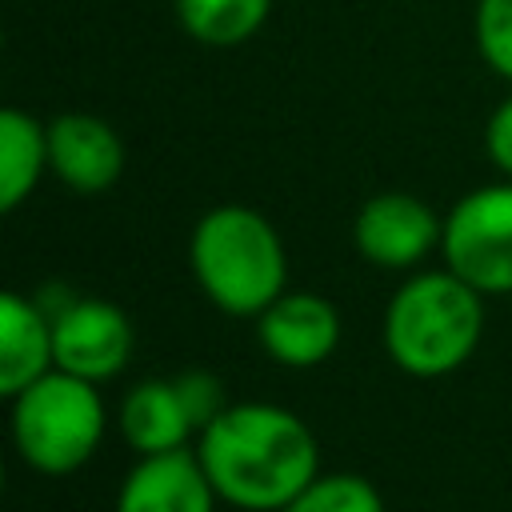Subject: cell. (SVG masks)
Returning <instances> with one entry per match:
<instances>
[{
  "label": "cell",
  "mask_w": 512,
  "mask_h": 512,
  "mask_svg": "<svg viewBox=\"0 0 512 512\" xmlns=\"http://www.w3.org/2000/svg\"><path fill=\"white\" fill-rule=\"evenodd\" d=\"M280 512H388L380 488L356 472H320Z\"/></svg>",
  "instance_id": "cell-15"
},
{
  "label": "cell",
  "mask_w": 512,
  "mask_h": 512,
  "mask_svg": "<svg viewBox=\"0 0 512 512\" xmlns=\"http://www.w3.org/2000/svg\"><path fill=\"white\" fill-rule=\"evenodd\" d=\"M128 152L120 132L96 112H60L48 120V172L80 192L100 196L124 176Z\"/></svg>",
  "instance_id": "cell-8"
},
{
  "label": "cell",
  "mask_w": 512,
  "mask_h": 512,
  "mask_svg": "<svg viewBox=\"0 0 512 512\" xmlns=\"http://www.w3.org/2000/svg\"><path fill=\"white\" fill-rule=\"evenodd\" d=\"M216 500L196 448L140 456L116 488V512H216Z\"/></svg>",
  "instance_id": "cell-10"
},
{
  "label": "cell",
  "mask_w": 512,
  "mask_h": 512,
  "mask_svg": "<svg viewBox=\"0 0 512 512\" xmlns=\"http://www.w3.org/2000/svg\"><path fill=\"white\" fill-rule=\"evenodd\" d=\"M108 428L104 400L92 380L44 372L12 396V444L20 460L44 476H68L92 460Z\"/></svg>",
  "instance_id": "cell-4"
},
{
  "label": "cell",
  "mask_w": 512,
  "mask_h": 512,
  "mask_svg": "<svg viewBox=\"0 0 512 512\" xmlns=\"http://www.w3.org/2000/svg\"><path fill=\"white\" fill-rule=\"evenodd\" d=\"M172 380H176V388H180V396H184V408H188V416H192V424H196V436H200V432L228 408L224 380H220L216 372H208V368H184V372H176Z\"/></svg>",
  "instance_id": "cell-17"
},
{
  "label": "cell",
  "mask_w": 512,
  "mask_h": 512,
  "mask_svg": "<svg viewBox=\"0 0 512 512\" xmlns=\"http://www.w3.org/2000/svg\"><path fill=\"white\" fill-rule=\"evenodd\" d=\"M56 368L52 316L40 300L4 292L0 296V392L12 400L44 372Z\"/></svg>",
  "instance_id": "cell-11"
},
{
  "label": "cell",
  "mask_w": 512,
  "mask_h": 512,
  "mask_svg": "<svg viewBox=\"0 0 512 512\" xmlns=\"http://www.w3.org/2000/svg\"><path fill=\"white\" fill-rule=\"evenodd\" d=\"M484 336V296L452 268L408 276L384 308V348L408 376H448Z\"/></svg>",
  "instance_id": "cell-3"
},
{
  "label": "cell",
  "mask_w": 512,
  "mask_h": 512,
  "mask_svg": "<svg viewBox=\"0 0 512 512\" xmlns=\"http://www.w3.org/2000/svg\"><path fill=\"white\" fill-rule=\"evenodd\" d=\"M48 316H52V344H56L60 372L104 384L128 368L136 332L120 304L84 296V300L60 304Z\"/></svg>",
  "instance_id": "cell-7"
},
{
  "label": "cell",
  "mask_w": 512,
  "mask_h": 512,
  "mask_svg": "<svg viewBox=\"0 0 512 512\" xmlns=\"http://www.w3.org/2000/svg\"><path fill=\"white\" fill-rule=\"evenodd\" d=\"M484 152L496 164V172H504L512 180V92L492 108V116L484 124Z\"/></svg>",
  "instance_id": "cell-18"
},
{
  "label": "cell",
  "mask_w": 512,
  "mask_h": 512,
  "mask_svg": "<svg viewBox=\"0 0 512 512\" xmlns=\"http://www.w3.org/2000/svg\"><path fill=\"white\" fill-rule=\"evenodd\" d=\"M200 292L228 316H260L288 288V252L276 224L248 204L208 208L188 236Z\"/></svg>",
  "instance_id": "cell-2"
},
{
  "label": "cell",
  "mask_w": 512,
  "mask_h": 512,
  "mask_svg": "<svg viewBox=\"0 0 512 512\" xmlns=\"http://www.w3.org/2000/svg\"><path fill=\"white\" fill-rule=\"evenodd\" d=\"M472 40L480 60L512 84V0H476Z\"/></svg>",
  "instance_id": "cell-16"
},
{
  "label": "cell",
  "mask_w": 512,
  "mask_h": 512,
  "mask_svg": "<svg viewBox=\"0 0 512 512\" xmlns=\"http://www.w3.org/2000/svg\"><path fill=\"white\" fill-rule=\"evenodd\" d=\"M172 12L188 40L204 48H236L268 24L272 0H172Z\"/></svg>",
  "instance_id": "cell-14"
},
{
  "label": "cell",
  "mask_w": 512,
  "mask_h": 512,
  "mask_svg": "<svg viewBox=\"0 0 512 512\" xmlns=\"http://www.w3.org/2000/svg\"><path fill=\"white\" fill-rule=\"evenodd\" d=\"M120 432L136 456H156V452L188 448V440L196 436V424L184 408L176 380L148 376L120 400Z\"/></svg>",
  "instance_id": "cell-12"
},
{
  "label": "cell",
  "mask_w": 512,
  "mask_h": 512,
  "mask_svg": "<svg viewBox=\"0 0 512 512\" xmlns=\"http://www.w3.org/2000/svg\"><path fill=\"white\" fill-rule=\"evenodd\" d=\"M48 172V124L24 108L0 112V208L16 212Z\"/></svg>",
  "instance_id": "cell-13"
},
{
  "label": "cell",
  "mask_w": 512,
  "mask_h": 512,
  "mask_svg": "<svg viewBox=\"0 0 512 512\" xmlns=\"http://www.w3.org/2000/svg\"><path fill=\"white\" fill-rule=\"evenodd\" d=\"M444 268L480 296H512V180L464 192L444 216Z\"/></svg>",
  "instance_id": "cell-5"
},
{
  "label": "cell",
  "mask_w": 512,
  "mask_h": 512,
  "mask_svg": "<svg viewBox=\"0 0 512 512\" xmlns=\"http://www.w3.org/2000/svg\"><path fill=\"white\" fill-rule=\"evenodd\" d=\"M356 252L384 272H408L424 264L432 252H440L444 240V216L432 212L412 192H376L360 204L356 224H352Z\"/></svg>",
  "instance_id": "cell-6"
},
{
  "label": "cell",
  "mask_w": 512,
  "mask_h": 512,
  "mask_svg": "<svg viewBox=\"0 0 512 512\" xmlns=\"http://www.w3.org/2000/svg\"><path fill=\"white\" fill-rule=\"evenodd\" d=\"M196 456L216 496L244 512H280L320 476L316 432L284 404H228L200 436Z\"/></svg>",
  "instance_id": "cell-1"
},
{
  "label": "cell",
  "mask_w": 512,
  "mask_h": 512,
  "mask_svg": "<svg viewBox=\"0 0 512 512\" xmlns=\"http://www.w3.org/2000/svg\"><path fill=\"white\" fill-rule=\"evenodd\" d=\"M256 336L268 360L284 368H316L340 348V312L316 292L284 288L256 316Z\"/></svg>",
  "instance_id": "cell-9"
}]
</instances>
